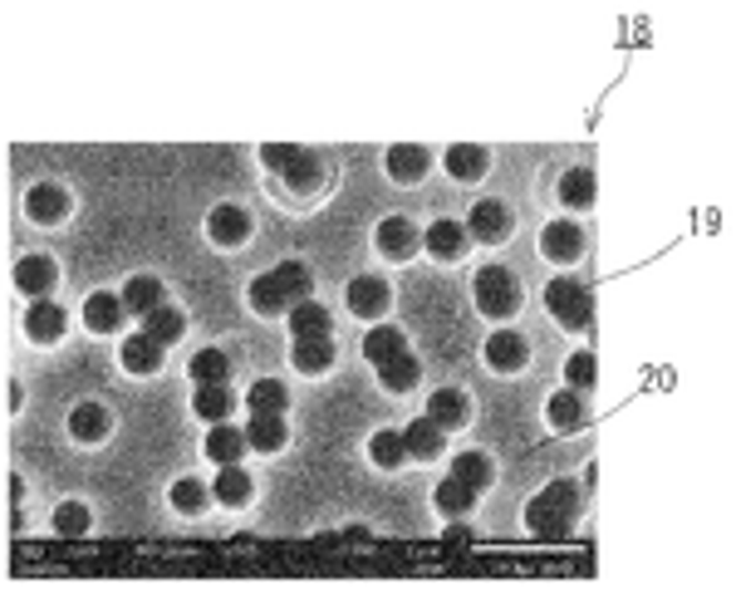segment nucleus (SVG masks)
Here are the masks:
<instances>
[{"mask_svg":"<svg viewBox=\"0 0 736 589\" xmlns=\"http://www.w3.org/2000/svg\"><path fill=\"white\" fill-rule=\"evenodd\" d=\"M304 300H310V266L304 260H280L246 286V304L256 314H290Z\"/></svg>","mask_w":736,"mask_h":589,"instance_id":"1","label":"nucleus"},{"mask_svg":"<svg viewBox=\"0 0 736 589\" xmlns=\"http://www.w3.org/2000/svg\"><path fill=\"white\" fill-rule=\"evenodd\" d=\"M574 516H580V486L574 482H550L546 492L530 496L526 506V530H536L540 540H560L564 530L574 526Z\"/></svg>","mask_w":736,"mask_h":589,"instance_id":"2","label":"nucleus"},{"mask_svg":"<svg viewBox=\"0 0 736 589\" xmlns=\"http://www.w3.org/2000/svg\"><path fill=\"white\" fill-rule=\"evenodd\" d=\"M471 304L486 320H511L520 310V280L506 266H481L477 280H471Z\"/></svg>","mask_w":736,"mask_h":589,"instance_id":"3","label":"nucleus"},{"mask_svg":"<svg viewBox=\"0 0 736 589\" xmlns=\"http://www.w3.org/2000/svg\"><path fill=\"white\" fill-rule=\"evenodd\" d=\"M546 310L560 330H589V320H594V294H589V286H580V280L554 276L546 286Z\"/></svg>","mask_w":736,"mask_h":589,"instance_id":"4","label":"nucleus"},{"mask_svg":"<svg viewBox=\"0 0 736 589\" xmlns=\"http://www.w3.org/2000/svg\"><path fill=\"white\" fill-rule=\"evenodd\" d=\"M373 246H379L383 260H393V266H407V260L423 251V231H417L413 217L393 211V217H383L379 226H373Z\"/></svg>","mask_w":736,"mask_h":589,"instance_id":"5","label":"nucleus"},{"mask_svg":"<svg viewBox=\"0 0 736 589\" xmlns=\"http://www.w3.org/2000/svg\"><path fill=\"white\" fill-rule=\"evenodd\" d=\"M540 256H546L550 266H574V260L584 256V226L570 217L546 221L540 226Z\"/></svg>","mask_w":736,"mask_h":589,"instance_id":"6","label":"nucleus"},{"mask_svg":"<svg viewBox=\"0 0 736 589\" xmlns=\"http://www.w3.org/2000/svg\"><path fill=\"white\" fill-rule=\"evenodd\" d=\"M481 359H486V369L491 373H526L530 364V339L520 334V330H496V334H486V349H481Z\"/></svg>","mask_w":736,"mask_h":589,"instance_id":"7","label":"nucleus"},{"mask_svg":"<svg viewBox=\"0 0 736 589\" xmlns=\"http://www.w3.org/2000/svg\"><path fill=\"white\" fill-rule=\"evenodd\" d=\"M511 231H516V217H511V207H506V202L486 197V202H477V207L467 211V236H471V241L501 246Z\"/></svg>","mask_w":736,"mask_h":589,"instance_id":"8","label":"nucleus"},{"mask_svg":"<svg viewBox=\"0 0 736 589\" xmlns=\"http://www.w3.org/2000/svg\"><path fill=\"white\" fill-rule=\"evenodd\" d=\"M251 231H256V221H251V211L246 207H236V202H221V207H211L207 211V241L211 246H246L251 241Z\"/></svg>","mask_w":736,"mask_h":589,"instance_id":"9","label":"nucleus"},{"mask_svg":"<svg viewBox=\"0 0 736 589\" xmlns=\"http://www.w3.org/2000/svg\"><path fill=\"white\" fill-rule=\"evenodd\" d=\"M70 211H74L70 187H60V183H35V187L25 192V217L35 221V226H64V221H70Z\"/></svg>","mask_w":736,"mask_h":589,"instance_id":"10","label":"nucleus"},{"mask_svg":"<svg viewBox=\"0 0 736 589\" xmlns=\"http://www.w3.org/2000/svg\"><path fill=\"white\" fill-rule=\"evenodd\" d=\"M383 167H388V177L398 187H417L427 177V167H433V153H427L423 143H393L388 153H383Z\"/></svg>","mask_w":736,"mask_h":589,"instance_id":"11","label":"nucleus"},{"mask_svg":"<svg viewBox=\"0 0 736 589\" xmlns=\"http://www.w3.org/2000/svg\"><path fill=\"white\" fill-rule=\"evenodd\" d=\"M344 294H349V310H354L359 320H383L388 304H393V290H388L383 276H354Z\"/></svg>","mask_w":736,"mask_h":589,"instance_id":"12","label":"nucleus"},{"mask_svg":"<svg viewBox=\"0 0 736 589\" xmlns=\"http://www.w3.org/2000/svg\"><path fill=\"white\" fill-rule=\"evenodd\" d=\"M64 330H70V314L60 310L54 300H30V310H25V339L30 344H40V349H50V344H60Z\"/></svg>","mask_w":736,"mask_h":589,"instance_id":"13","label":"nucleus"},{"mask_svg":"<svg viewBox=\"0 0 736 589\" xmlns=\"http://www.w3.org/2000/svg\"><path fill=\"white\" fill-rule=\"evenodd\" d=\"M54 286H60V266L54 256H20L15 260V290L30 294V300H50Z\"/></svg>","mask_w":736,"mask_h":589,"instance_id":"14","label":"nucleus"},{"mask_svg":"<svg viewBox=\"0 0 736 589\" xmlns=\"http://www.w3.org/2000/svg\"><path fill=\"white\" fill-rule=\"evenodd\" d=\"M467 241H471L467 226L452 221V217H437V221L423 231V251L433 256V260H442V266H452V260L467 256Z\"/></svg>","mask_w":736,"mask_h":589,"instance_id":"15","label":"nucleus"},{"mask_svg":"<svg viewBox=\"0 0 736 589\" xmlns=\"http://www.w3.org/2000/svg\"><path fill=\"white\" fill-rule=\"evenodd\" d=\"M113 433V413L104 403H94V399H84V403H74V413H70V437L74 442H84V447H99Z\"/></svg>","mask_w":736,"mask_h":589,"instance_id":"16","label":"nucleus"},{"mask_svg":"<svg viewBox=\"0 0 736 589\" xmlns=\"http://www.w3.org/2000/svg\"><path fill=\"white\" fill-rule=\"evenodd\" d=\"M334 359H339L334 334H324V339H294V344H290V364L300 369V373H310V379H324V373L334 369Z\"/></svg>","mask_w":736,"mask_h":589,"instance_id":"17","label":"nucleus"},{"mask_svg":"<svg viewBox=\"0 0 736 589\" xmlns=\"http://www.w3.org/2000/svg\"><path fill=\"white\" fill-rule=\"evenodd\" d=\"M118 364L133 373V379H153L157 369H163V344H157L153 334H128L118 344Z\"/></svg>","mask_w":736,"mask_h":589,"instance_id":"18","label":"nucleus"},{"mask_svg":"<svg viewBox=\"0 0 736 589\" xmlns=\"http://www.w3.org/2000/svg\"><path fill=\"white\" fill-rule=\"evenodd\" d=\"M427 417H433L442 433H462V427L471 423V399L462 389H437L433 399H427Z\"/></svg>","mask_w":736,"mask_h":589,"instance_id":"19","label":"nucleus"},{"mask_svg":"<svg viewBox=\"0 0 736 589\" xmlns=\"http://www.w3.org/2000/svg\"><path fill=\"white\" fill-rule=\"evenodd\" d=\"M246 442H251V452H266V457L286 452V442H290L286 413H251V423H246Z\"/></svg>","mask_w":736,"mask_h":589,"instance_id":"20","label":"nucleus"},{"mask_svg":"<svg viewBox=\"0 0 736 589\" xmlns=\"http://www.w3.org/2000/svg\"><path fill=\"white\" fill-rule=\"evenodd\" d=\"M442 163H447V177H452V183H481L486 167H491V153H486L481 143H452Z\"/></svg>","mask_w":736,"mask_h":589,"instance_id":"21","label":"nucleus"},{"mask_svg":"<svg viewBox=\"0 0 736 589\" xmlns=\"http://www.w3.org/2000/svg\"><path fill=\"white\" fill-rule=\"evenodd\" d=\"M123 294L118 290H94L84 300V324H89V334H118V324H123Z\"/></svg>","mask_w":736,"mask_h":589,"instance_id":"22","label":"nucleus"},{"mask_svg":"<svg viewBox=\"0 0 736 589\" xmlns=\"http://www.w3.org/2000/svg\"><path fill=\"white\" fill-rule=\"evenodd\" d=\"M584 417H589L584 393H574V389H554V393H550V403H546V423H550V433H580Z\"/></svg>","mask_w":736,"mask_h":589,"instance_id":"23","label":"nucleus"},{"mask_svg":"<svg viewBox=\"0 0 736 589\" xmlns=\"http://www.w3.org/2000/svg\"><path fill=\"white\" fill-rule=\"evenodd\" d=\"M246 427H231V423H211L207 427V442H201V452H207L217 467H231V462H241L246 457Z\"/></svg>","mask_w":736,"mask_h":589,"instance_id":"24","label":"nucleus"},{"mask_svg":"<svg viewBox=\"0 0 736 589\" xmlns=\"http://www.w3.org/2000/svg\"><path fill=\"white\" fill-rule=\"evenodd\" d=\"M211 496H217V506H231V512H241V506H251V496H256V482H251V472H246L241 462H231V467H221V477L211 482Z\"/></svg>","mask_w":736,"mask_h":589,"instance_id":"25","label":"nucleus"},{"mask_svg":"<svg viewBox=\"0 0 736 589\" xmlns=\"http://www.w3.org/2000/svg\"><path fill=\"white\" fill-rule=\"evenodd\" d=\"M403 442H407V457H417V462H437L447 452V433H442L433 417H413Z\"/></svg>","mask_w":736,"mask_h":589,"instance_id":"26","label":"nucleus"},{"mask_svg":"<svg viewBox=\"0 0 736 589\" xmlns=\"http://www.w3.org/2000/svg\"><path fill=\"white\" fill-rule=\"evenodd\" d=\"M554 197H560V207H570V211H584V207H594V197H599V177L589 173V167H570V173L554 183Z\"/></svg>","mask_w":736,"mask_h":589,"instance_id":"27","label":"nucleus"},{"mask_svg":"<svg viewBox=\"0 0 736 589\" xmlns=\"http://www.w3.org/2000/svg\"><path fill=\"white\" fill-rule=\"evenodd\" d=\"M118 294H123V310H128V314H153L157 304H167L163 300L167 290H163V280H157V276H128L118 286Z\"/></svg>","mask_w":736,"mask_h":589,"instance_id":"28","label":"nucleus"},{"mask_svg":"<svg viewBox=\"0 0 736 589\" xmlns=\"http://www.w3.org/2000/svg\"><path fill=\"white\" fill-rule=\"evenodd\" d=\"M290 334H294V339H324V334H334L330 304H320V300L294 304V310H290Z\"/></svg>","mask_w":736,"mask_h":589,"instance_id":"29","label":"nucleus"},{"mask_svg":"<svg viewBox=\"0 0 736 589\" xmlns=\"http://www.w3.org/2000/svg\"><path fill=\"white\" fill-rule=\"evenodd\" d=\"M398 354H407V334L398 330V324H373V330L364 334V359L373 369L388 364V359H398Z\"/></svg>","mask_w":736,"mask_h":589,"instance_id":"30","label":"nucleus"},{"mask_svg":"<svg viewBox=\"0 0 736 589\" xmlns=\"http://www.w3.org/2000/svg\"><path fill=\"white\" fill-rule=\"evenodd\" d=\"M447 477H457L462 486H471V492H486V486L496 482V462L486 457V452H457Z\"/></svg>","mask_w":736,"mask_h":589,"instance_id":"31","label":"nucleus"},{"mask_svg":"<svg viewBox=\"0 0 736 589\" xmlns=\"http://www.w3.org/2000/svg\"><path fill=\"white\" fill-rule=\"evenodd\" d=\"M167 502H173V512L177 516H201L217 496H211V486L207 482H197V477H177L173 486H167Z\"/></svg>","mask_w":736,"mask_h":589,"instance_id":"32","label":"nucleus"},{"mask_svg":"<svg viewBox=\"0 0 736 589\" xmlns=\"http://www.w3.org/2000/svg\"><path fill=\"white\" fill-rule=\"evenodd\" d=\"M369 462L373 467H383V472H398L403 462H407V442L398 427H379V433L369 437Z\"/></svg>","mask_w":736,"mask_h":589,"instance_id":"33","label":"nucleus"},{"mask_svg":"<svg viewBox=\"0 0 736 589\" xmlns=\"http://www.w3.org/2000/svg\"><path fill=\"white\" fill-rule=\"evenodd\" d=\"M143 334H153L157 344H177V339L187 334V314L177 310V304H157L153 314H143Z\"/></svg>","mask_w":736,"mask_h":589,"instance_id":"34","label":"nucleus"},{"mask_svg":"<svg viewBox=\"0 0 736 589\" xmlns=\"http://www.w3.org/2000/svg\"><path fill=\"white\" fill-rule=\"evenodd\" d=\"M433 506H437V516L462 520V516H471V506H477V492H471V486H462L457 477H447V482H437Z\"/></svg>","mask_w":736,"mask_h":589,"instance_id":"35","label":"nucleus"},{"mask_svg":"<svg viewBox=\"0 0 736 589\" xmlns=\"http://www.w3.org/2000/svg\"><path fill=\"white\" fill-rule=\"evenodd\" d=\"M379 383L388 393H413L417 383H423V364H417V354H398V359H388V364H379Z\"/></svg>","mask_w":736,"mask_h":589,"instance_id":"36","label":"nucleus"},{"mask_svg":"<svg viewBox=\"0 0 736 589\" xmlns=\"http://www.w3.org/2000/svg\"><path fill=\"white\" fill-rule=\"evenodd\" d=\"M191 413L201 417V423H226V413H231V393H226V383H197V393H191Z\"/></svg>","mask_w":736,"mask_h":589,"instance_id":"37","label":"nucleus"},{"mask_svg":"<svg viewBox=\"0 0 736 589\" xmlns=\"http://www.w3.org/2000/svg\"><path fill=\"white\" fill-rule=\"evenodd\" d=\"M246 407H251V413H290V389L280 379H260V383H251V393H246Z\"/></svg>","mask_w":736,"mask_h":589,"instance_id":"38","label":"nucleus"},{"mask_svg":"<svg viewBox=\"0 0 736 589\" xmlns=\"http://www.w3.org/2000/svg\"><path fill=\"white\" fill-rule=\"evenodd\" d=\"M187 373L197 383H226L231 379V359H226V349H197V354H191V364H187Z\"/></svg>","mask_w":736,"mask_h":589,"instance_id":"39","label":"nucleus"},{"mask_svg":"<svg viewBox=\"0 0 736 589\" xmlns=\"http://www.w3.org/2000/svg\"><path fill=\"white\" fill-rule=\"evenodd\" d=\"M280 177H286V187L294 192V197H310V192L324 187V163H320L314 153H304L300 163H294L290 173H280Z\"/></svg>","mask_w":736,"mask_h":589,"instance_id":"40","label":"nucleus"},{"mask_svg":"<svg viewBox=\"0 0 736 589\" xmlns=\"http://www.w3.org/2000/svg\"><path fill=\"white\" fill-rule=\"evenodd\" d=\"M594 379H599V359L589 354V349H574V354L564 359V389L584 393V389H594Z\"/></svg>","mask_w":736,"mask_h":589,"instance_id":"41","label":"nucleus"},{"mask_svg":"<svg viewBox=\"0 0 736 589\" xmlns=\"http://www.w3.org/2000/svg\"><path fill=\"white\" fill-rule=\"evenodd\" d=\"M54 530L60 536H84V530H94V512H89L84 502H64V506H54Z\"/></svg>","mask_w":736,"mask_h":589,"instance_id":"42","label":"nucleus"},{"mask_svg":"<svg viewBox=\"0 0 736 589\" xmlns=\"http://www.w3.org/2000/svg\"><path fill=\"white\" fill-rule=\"evenodd\" d=\"M300 157H304L300 143H266V147H260V163H266L270 173H290Z\"/></svg>","mask_w":736,"mask_h":589,"instance_id":"43","label":"nucleus"},{"mask_svg":"<svg viewBox=\"0 0 736 589\" xmlns=\"http://www.w3.org/2000/svg\"><path fill=\"white\" fill-rule=\"evenodd\" d=\"M6 403H10V413H20V403H25V389H20V383H10V389H6Z\"/></svg>","mask_w":736,"mask_h":589,"instance_id":"44","label":"nucleus"},{"mask_svg":"<svg viewBox=\"0 0 736 589\" xmlns=\"http://www.w3.org/2000/svg\"><path fill=\"white\" fill-rule=\"evenodd\" d=\"M10 502H15V506L25 502V482H20V477H10Z\"/></svg>","mask_w":736,"mask_h":589,"instance_id":"45","label":"nucleus"}]
</instances>
